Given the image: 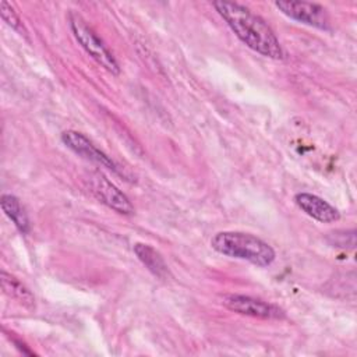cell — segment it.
I'll list each match as a JSON object with an SVG mask.
<instances>
[{"mask_svg":"<svg viewBox=\"0 0 357 357\" xmlns=\"http://www.w3.org/2000/svg\"><path fill=\"white\" fill-rule=\"evenodd\" d=\"M0 14H1L3 21L8 26H11L15 31H21V20L10 3H7V1L0 3Z\"/></svg>","mask_w":357,"mask_h":357,"instance_id":"cell-12","label":"cell"},{"mask_svg":"<svg viewBox=\"0 0 357 357\" xmlns=\"http://www.w3.org/2000/svg\"><path fill=\"white\" fill-rule=\"evenodd\" d=\"M0 205H1L3 212L10 218V220H13L15 227L22 234L29 231L28 216H26V213H25L24 208L21 206V202L17 197H14L11 194H3L1 198H0Z\"/></svg>","mask_w":357,"mask_h":357,"instance_id":"cell-11","label":"cell"},{"mask_svg":"<svg viewBox=\"0 0 357 357\" xmlns=\"http://www.w3.org/2000/svg\"><path fill=\"white\" fill-rule=\"evenodd\" d=\"M68 22H70V28H71L75 39L82 46V49L99 66H102L109 73L117 75L120 73V67H119L117 60L114 59V56L109 50V47L105 45V42L86 24V21L78 13L71 11L68 14Z\"/></svg>","mask_w":357,"mask_h":357,"instance_id":"cell-3","label":"cell"},{"mask_svg":"<svg viewBox=\"0 0 357 357\" xmlns=\"http://www.w3.org/2000/svg\"><path fill=\"white\" fill-rule=\"evenodd\" d=\"M86 180L91 192L102 204L121 215L134 213V205L131 204L128 197L123 191H120L113 183H110L103 174L95 172L91 173Z\"/></svg>","mask_w":357,"mask_h":357,"instance_id":"cell-5","label":"cell"},{"mask_svg":"<svg viewBox=\"0 0 357 357\" xmlns=\"http://www.w3.org/2000/svg\"><path fill=\"white\" fill-rule=\"evenodd\" d=\"M211 245L219 254L248 261L257 266H268L275 259L273 248L259 237L241 231L216 233Z\"/></svg>","mask_w":357,"mask_h":357,"instance_id":"cell-2","label":"cell"},{"mask_svg":"<svg viewBox=\"0 0 357 357\" xmlns=\"http://www.w3.org/2000/svg\"><path fill=\"white\" fill-rule=\"evenodd\" d=\"M0 283L4 294L17 300L20 304L26 307L28 310L35 308V297L15 276L7 273L6 271L0 272Z\"/></svg>","mask_w":357,"mask_h":357,"instance_id":"cell-10","label":"cell"},{"mask_svg":"<svg viewBox=\"0 0 357 357\" xmlns=\"http://www.w3.org/2000/svg\"><path fill=\"white\" fill-rule=\"evenodd\" d=\"M275 7L289 18L303 22L305 25L324 29V31L331 29L329 15L325 7H322L321 4L310 3V1L280 0V1H275Z\"/></svg>","mask_w":357,"mask_h":357,"instance_id":"cell-4","label":"cell"},{"mask_svg":"<svg viewBox=\"0 0 357 357\" xmlns=\"http://www.w3.org/2000/svg\"><path fill=\"white\" fill-rule=\"evenodd\" d=\"M61 141L68 149H71L78 156H82L91 162H95V163L112 170L113 173H116L119 176L126 177L124 172L105 152H102L99 148H96L84 134L74 131V130H68L61 134Z\"/></svg>","mask_w":357,"mask_h":357,"instance_id":"cell-7","label":"cell"},{"mask_svg":"<svg viewBox=\"0 0 357 357\" xmlns=\"http://www.w3.org/2000/svg\"><path fill=\"white\" fill-rule=\"evenodd\" d=\"M222 303L230 311L241 315H248L261 319H279L284 317V312L278 305H273L261 298H255L244 294H227L222 298Z\"/></svg>","mask_w":357,"mask_h":357,"instance_id":"cell-6","label":"cell"},{"mask_svg":"<svg viewBox=\"0 0 357 357\" xmlns=\"http://www.w3.org/2000/svg\"><path fill=\"white\" fill-rule=\"evenodd\" d=\"M134 252L138 257V259L148 268V271L152 272L155 276L165 279L169 275V269L163 257L149 244L135 243Z\"/></svg>","mask_w":357,"mask_h":357,"instance_id":"cell-9","label":"cell"},{"mask_svg":"<svg viewBox=\"0 0 357 357\" xmlns=\"http://www.w3.org/2000/svg\"><path fill=\"white\" fill-rule=\"evenodd\" d=\"M212 6L247 47L269 59L284 57L283 47L272 28L250 8L225 0L213 1Z\"/></svg>","mask_w":357,"mask_h":357,"instance_id":"cell-1","label":"cell"},{"mask_svg":"<svg viewBox=\"0 0 357 357\" xmlns=\"http://www.w3.org/2000/svg\"><path fill=\"white\" fill-rule=\"evenodd\" d=\"M294 201L303 212L318 222L329 223L340 218L337 209L318 195L310 192H298L294 195Z\"/></svg>","mask_w":357,"mask_h":357,"instance_id":"cell-8","label":"cell"}]
</instances>
